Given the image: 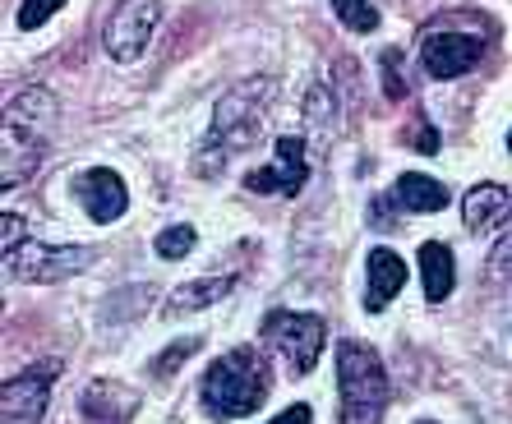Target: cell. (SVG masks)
I'll return each mask as SVG.
<instances>
[{
  "instance_id": "obj_1",
  "label": "cell",
  "mask_w": 512,
  "mask_h": 424,
  "mask_svg": "<svg viewBox=\"0 0 512 424\" xmlns=\"http://www.w3.org/2000/svg\"><path fill=\"white\" fill-rule=\"evenodd\" d=\"M60 125V102L47 88H28L5 106V148H0V185L14 189L37 171L51 134Z\"/></svg>"
},
{
  "instance_id": "obj_2",
  "label": "cell",
  "mask_w": 512,
  "mask_h": 424,
  "mask_svg": "<svg viewBox=\"0 0 512 424\" xmlns=\"http://www.w3.org/2000/svg\"><path fill=\"white\" fill-rule=\"evenodd\" d=\"M273 388V374L263 365V355L254 346H236V351L217 355L208 374H203V401L213 420H236V415H254Z\"/></svg>"
},
{
  "instance_id": "obj_3",
  "label": "cell",
  "mask_w": 512,
  "mask_h": 424,
  "mask_svg": "<svg viewBox=\"0 0 512 424\" xmlns=\"http://www.w3.org/2000/svg\"><path fill=\"white\" fill-rule=\"evenodd\" d=\"M337 388H342V424H383L388 401H393V383H388V369L374 355V346H337Z\"/></svg>"
},
{
  "instance_id": "obj_4",
  "label": "cell",
  "mask_w": 512,
  "mask_h": 424,
  "mask_svg": "<svg viewBox=\"0 0 512 424\" xmlns=\"http://www.w3.org/2000/svg\"><path fill=\"white\" fill-rule=\"evenodd\" d=\"M93 259L97 254L88 245H42V240L24 236L19 245L5 249V272H10L14 282L47 286V282H65V277L88 272Z\"/></svg>"
},
{
  "instance_id": "obj_5",
  "label": "cell",
  "mask_w": 512,
  "mask_h": 424,
  "mask_svg": "<svg viewBox=\"0 0 512 424\" xmlns=\"http://www.w3.org/2000/svg\"><path fill=\"white\" fill-rule=\"evenodd\" d=\"M323 337H328V328H323L319 314H291V309H277V314L263 318V342L282 355L291 374H310V369L319 365Z\"/></svg>"
},
{
  "instance_id": "obj_6",
  "label": "cell",
  "mask_w": 512,
  "mask_h": 424,
  "mask_svg": "<svg viewBox=\"0 0 512 424\" xmlns=\"http://www.w3.org/2000/svg\"><path fill=\"white\" fill-rule=\"evenodd\" d=\"M268 93V83H240V88H231L222 102H217L213 111V134L222 143H227L231 153H240V148H254L263 134V106L259 97Z\"/></svg>"
},
{
  "instance_id": "obj_7",
  "label": "cell",
  "mask_w": 512,
  "mask_h": 424,
  "mask_svg": "<svg viewBox=\"0 0 512 424\" xmlns=\"http://www.w3.org/2000/svg\"><path fill=\"white\" fill-rule=\"evenodd\" d=\"M157 19H162V0H120L111 10L107 28H102V42H107V51L116 60H139Z\"/></svg>"
},
{
  "instance_id": "obj_8",
  "label": "cell",
  "mask_w": 512,
  "mask_h": 424,
  "mask_svg": "<svg viewBox=\"0 0 512 424\" xmlns=\"http://www.w3.org/2000/svg\"><path fill=\"white\" fill-rule=\"evenodd\" d=\"M56 374H60V360H42V365L14 374L10 383H5V397H0V415H5V424H37L42 420Z\"/></svg>"
},
{
  "instance_id": "obj_9",
  "label": "cell",
  "mask_w": 512,
  "mask_h": 424,
  "mask_svg": "<svg viewBox=\"0 0 512 424\" xmlns=\"http://www.w3.org/2000/svg\"><path fill=\"white\" fill-rule=\"evenodd\" d=\"M305 180H310V148H305L300 134H291V139L282 134V139L273 143V162L250 171L245 185H250L254 194H300Z\"/></svg>"
},
{
  "instance_id": "obj_10",
  "label": "cell",
  "mask_w": 512,
  "mask_h": 424,
  "mask_svg": "<svg viewBox=\"0 0 512 424\" xmlns=\"http://www.w3.org/2000/svg\"><path fill=\"white\" fill-rule=\"evenodd\" d=\"M485 42L471 33H429L425 47H420V60H425L429 79H457L480 60Z\"/></svg>"
},
{
  "instance_id": "obj_11",
  "label": "cell",
  "mask_w": 512,
  "mask_h": 424,
  "mask_svg": "<svg viewBox=\"0 0 512 424\" xmlns=\"http://www.w3.org/2000/svg\"><path fill=\"white\" fill-rule=\"evenodd\" d=\"M74 199H79V208L93 217V222H116V217H125V208H130V189H125V180L116 176V171H84V176L74 180Z\"/></svg>"
},
{
  "instance_id": "obj_12",
  "label": "cell",
  "mask_w": 512,
  "mask_h": 424,
  "mask_svg": "<svg viewBox=\"0 0 512 424\" xmlns=\"http://www.w3.org/2000/svg\"><path fill=\"white\" fill-rule=\"evenodd\" d=\"M84 424H130L139 411V392L116 383V378H97L84 388Z\"/></svg>"
},
{
  "instance_id": "obj_13",
  "label": "cell",
  "mask_w": 512,
  "mask_h": 424,
  "mask_svg": "<svg viewBox=\"0 0 512 424\" xmlns=\"http://www.w3.org/2000/svg\"><path fill=\"white\" fill-rule=\"evenodd\" d=\"M365 277H370V286H365V309L370 314H379V309H388V300L393 295H402L406 286V259L402 254H393V249H370V263H365Z\"/></svg>"
},
{
  "instance_id": "obj_14",
  "label": "cell",
  "mask_w": 512,
  "mask_h": 424,
  "mask_svg": "<svg viewBox=\"0 0 512 424\" xmlns=\"http://www.w3.org/2000/svg\"><path fill=\"white\" fill-rule=\"evenodd\" d=\"M462 217L471 231H494V226L512 222V189L503 185H476L462 199Z\"/></svg>"
},
{
  "instance_id": "obj_15",
  "label": "cell",
  "mask_w": 512,
  "mask_h": 424,
  "mask_svg": "<svg viewBox=\"0 0 512 424\" xmlns=\"http://www.w3.org/2000/svg\"><path fill=\"white\" fill-rule=\"evenodd\" d=\"M420 282H425V295L439 305L453 295V282H457V268H453V249L443 240H429L420 245Z\"/></svg>"
},
{
  "instance_id": "obj_16",
  "label": "cell",
  "mask_w": 512,
  "mask_h": 424,
  "mask_svg": "<svg viewBox=\"0 0 512 424\" xmlns=\"http://www.w3.org/2000/svg\"><path fill=\"white\" fill-rule=\"evenodd\" d=\"M236 291V277H203V282H185L176 286V295L167 300V314L171 318H185V314H199V309L217 305L222 295Z\"/></svg>"
},
{
  "instance_id": "obj_17",
  "label": "cell",
  "mask_w": 512,
  "mask_h": 424,
  "mask_svg": "<svg viewBox=\"0 0 512 424\" xmlns=\"http://www.w3.org/2000/svg\"><path fill=\"white\" fill-rule=\"evenodd\" d=\"M393 203L406 212H439L448 208V185H439L434 176H420V171H406L393 189Z\"/></svg>"
},
{
  "instance_id": "obj_18",
  "label": "cell",
  "mask_w": 512,
  "mask_h": 424,
  "mask_svg": "<svg viewBox=\"0 0 512 424\" xmlns=\"http://www.w3.org/2000/svg\"><path fill=\"white\" fill-rule=\"evenodd\" d=\"M305 120H310L314 139H333L337 134V102H333V93H328L323 83H314L310 97H305Z\"/></svg>"
},
{
  "instance_id": "obj_19",
  "label": "cell",
  "mask_w": 512,
  "mask_h": 424,
  "mask_svg": "<svg viewBox=\"0 0 512 424\" xmlns=\"http://www.w3.org/2000/svg\"><path fill=\"white\" fill-rule=\"evenodd\" d=\"M333 14L351 33H374L379 28V10H374L370 0H333Z\"/></svg>"
},
{
  "instance_id": "obj_20",
  "label": "cell",
  "mask_w": 512,
  "mask_h": 424,
  "mask_svg": "<svg viewBox=\"0 0 512 424\" xmlns=\"http://www.w3.org/2000/svg\"><path fill=\"white\" fill-rule=\"evenodd\" d=\"M153 249H157V259H185L194 249V226H167V231L153 240Z\"/></svg>"
},
{
  "instance_id": "obj_21",
  "label": "cell",
  "mask_w": 512,
  "mask_h": 424,
  "mask_svg": "<svg viewBox=\"0 0 512 424\" xmlns=\"http://www.w3.org/2000/svg\"><path fill=\"white\" fill-rule=\"evenodd\" d=\"M227 157H231L227 143L217 139V134H208V139H203V153L194 157V171H199V176H222V166H227Z\"/></svg>"
},
{
  "instance_id": "obj_22",
  "label": "cell",
  "mask_w": 512,
  "mask_h": 424,
  "mask_svg": "<svg viewBox=\"0 0 512 424\" xmlns=\"http://www.w3.org/2000/svg\"><path fill=\"white\" fill-rule=\"evenodd\" d=\"M379 65H383V93H388V102H402L406 97V79H402V56H397L393 47L379 56Z\"/></svg>"
},
{
  "instance_id": "obj_23",
  "label": "cell",
  "mask_w": 512,
  "mask_h": 424,
  "mask_svg": "<svg viewBox=\"0 0 512 424\" xmlns=\"http://www.w3.org/2000/svg\"><path fill=\"white\" fill-rule=\"evenodd\" d=\"M56 10H65V0H24V10H19V28L33 33V28H42Z\"/></svg>"
},
{
  "instance_id": "obj_24",
  "label": "cell",
  "mask_w": 512,
  "mask_h": 424,
  "mask_svg": "<svg viewBox=\"0 0 512 424\" xmlns=\"http://www.w3.org/2000/svg\"><path fill=\"white\" fill-rule=\"evenodd\" d=\"M194 351H199V337H185L180 346H167V351H162V355L153 360V374H157V378H167L171 369H176L180 360H185V355H194Z\"/></svg>"
},
{
  "instance_id": "obj_25",
  "label": "cell",
  "mask_w": 512,
  "mask_h": 424,
  "mask_svg": "<svg viewBox=\"0 0 512 424\" xmlns=\"http://www.w3.org/2000/svg\"><path fill=\"white\" fill-rule=\"evenodd\" d=\"M489 277H494V282L512 277V231H508V236H503L494 249H489Z\"/></svg>"
},
{
  "instance_id": "obj_26",
  "label": "cell",
  "mask_w": 512,
  "mask_h": 424,
  "mask_svg": "<svg viewBox=\"0 0 512 424\" xmlns=\"http://www.w3.org/2000/svg\"><path fill=\"white\" fill-rule=\"evenodd\" d=\"M0 231H5V249L19 245V240H24V217H14V212H5V217H0Z\"/></svg>"
},
{
  "instance_id": "obj_27",
  "label": "cell",
  "mask_w": 512,
  "mask_h": 424,
  "mask_svg": "<svg viewBox=\"0 0 512 424\" xmlns=\"http://www.w3.org/2000/svg\"><path fill=\"white\" fill-rule=\"evenodd\" d=\"M268 424H310V406H286V411Z\"/></svg>"
},
{
  "instance_id": "obj_28",
  "label": "cell",
  "mask_w": 512,
  "mask_h": 424,
  "mask_svg": "<svg viewBox=\"0 0 512 424\" xmlns=\"http://www.w3.org/2000/svg\"><path fill=\"white\" fill-rule=\"evenodd\" d=\"M416 153H439V134H434V130H416Z\"/></svg>"
},
{
  "instance_id": "obj_29",
  "label": "cell",
  "mask_w": 512,
  "mask_h": 424,
  "mask_svg": "<svg viewBox=\"0 0 512 424\" xmlns=\"http://www.w3.org/2000/svg\"><path fill=\"white\" fill-rule=\"evenodd\" d=\"M508 148H512V130H508Z\"/></svg>"
},
{
  "instance_id": "obj_30",
  "label": "cell",
  "mask_w": 512,
  "mask_h": 424,
  "mask_svg": "<svg viewBox=\"0 0 512 424\" xmlns=\"http://www.w3.org/2000/svg\"><path fill=\"white\" fill-rule=\"evenodd\" d=\"M420 424H434V420H420Z\"/></svg>"
}]
</instances>
